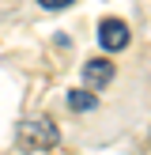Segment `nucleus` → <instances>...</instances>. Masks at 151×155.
<instances>
[{
  "label": "nucleus",
  "instance_id": "f03ea898",
  "mask_svg": "<svg viewBox=\"0 0 151 155\" xmlns=\"http://www.w3.org/2000/svg\"><path fill=\"white\" fill-rule=\"evenodd\" d=\"M128 23L125 19H102L98 23V42H102V49L106 53H121V49H128Z\"/></svg>",
  "mask_w": 151,
  "mask_h": 155
},
{
  "label": "nucleus",
  "instance_id": "39448f33",
  "mask_svg": "<svg viewBox=\"0 0 151 155\" xmlns=\"http://www.w3.org/2000/svg\"><path fill=\"white\" fill-rule=\"evenodd\" d=\"M38 4L45 8V12H64L68 4H76V0H38Z\"/></svg>",
  "mask_w": 151,
  "mask_h": 155
},
{
  "label": "nucleus",
  "instance_id": "20e7f679",
  "mask_svg": "<svg viewBox=\"0 0 151 155\" xmlns=\"http://www.w3.org/2000/svg\"><path fill=\"white\" fill-rule=\"evenodd\" d=\"M68 106H72L76 114H91V110H98V95H91V87H83V91H68Z\"/></svg>",
  "mask_w": 151,
  "mask_h": 155
},
{
  "label": "nucleus",
  "instance_id": "7ed1b4c3",
  "mask_svg": "<svg viewBox=\"0 0 151 155\" xmlns=\"http://www.w3.org/2000/svg\"><path fill=\"white\" fill-rule=\"evenodd\" d=\"M113 76H117V68H113V61H110V57H91L87 64H83V83H87L91 91L110 87Z\"/></svg>",
  "mask_w": 151,
  "mask_h": 155
},
{
  "label": "nucleus",
  "instance_id": "f257e3e1",
  "mask_svg": "<svg viewBox=\"0 0 151 155\" xmlns=\"http://www.w3.org/2000/svg\"><path fill=\"white\" fill-rule=\"evenodd\" d=\"M57 144H60V129L53 117H27L15 129V148L27 155H42V151L57 148Z\"/></svg>",
  "mask_w": 151,
  "mask_h": 155
}]
</instances>
